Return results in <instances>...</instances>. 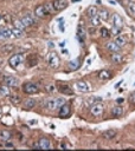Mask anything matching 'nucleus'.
Returning a JSON list of instances; mask_svg holds the SVG:
<instances>
[{
  "label": "nucleus",
  "mask_w": 135,
  "mask_h": 151,
  "mask_svg": "<svg viewBox=\"0 0 135 151\" xmlns=\"http://www.w3.org/2000/svg\"><path fill=\"white\" fill-rule=\"evenodd\" d=\"M65 99L62 98V97H49L44 100V107H46L47 110H51V111H55V110H59L60 106H63L65 104Z\"/></svg>",
  "instance_id": "1"
},
{
  "label": "nucleus",
  "mask_w": 135,
  "mask_h": 151,
  "mask_svg": "<svg viewBox=\"0 0 135 151\" xmlns=\"http://www.w3.org/2000/svg\"><path fill=\"white\" fill-rule=\"evenodd\" d=\"M47 64L51 69H58L59 67V64H60V59H59V56L58 53L56 52H50L47 54Z\"/></svg>",
  "instance_id": "2"
},
{
  "label": "nucleus",
  "mask_w": 135,
  "mask_h": 151,
  "mask_svg": "<svg viewBox=\"0 0 135 151\" xmlns=\"http://www.w3.org/2000/svg\"><path fill=\"white\" fill-rule=\"evenodd\" d=\"M23 90L27 95H34L39 92V86L34 83H25L23 85Z\"/></svg>",
  "instance_id": "3"
},
{
  "label": "nucleus",
  "mask_w": 135,
  "mask_h": 151,
  "mask_svg": "<svg viewBox=\"0 0 135 151\" xmlns=\"http://www.w3.org/2000/svg\"><path fill=\"white\" fill-rule=\"evenodd\" d=\"M75 87L81 92H90L91 89H93L90 83L87 82V80H77L75 83Z\"/></svg>",
  "instance_id": "4"
},
{
  "label": "nucleus",
  "mask_w": 135,
  "mask_h": 151,
  "mask_svg": "<svg viewBox=\"0 0 135 151\" xmlns=\"http://www.w3.org/2000/svg\"><path fill=\"white\" fill-rule=\"evenodd\" d=\"M104 111V105L102 103H94V105L90 109V113L94 117H101Z\"/></svg>",
  "instance_id": "5"
},
{
  "label": "nucleus",
  "mask_w": 135,
  "mask_h": 151,
  "mask_svg": "<svg viewBox=\"0 0 135 151\" xmlns=\"http://www.w3.org/2000/svg\"><path fill=\"white\" fill-rule=\"evenodd\" d=\"M23 60H24V56L21 53H16V54L10 57L8 64H10V66L16 69V67H18V65L20 64V63H23Z\"/></svg>",
  "instance_id": "6"
},
{
  "label": "nucleus",
  "mask_w": 135,
  "mask_h": 151,
  "mask_svg": "<svg viewBox=\"0 0 135 151\" xmlns=\"http://www.w3.org/2000/svg\"><path fill=\"white\" fill-rule=\"evenodd\" d=\"M4 83H5V85H7L10 87L19 86V80L16 77H13V76H6V77H4Z\"/></svg>",
  "instance_id": "7"
},
{
  "label": "nucleus",
  "mask_w": 135,
  "mask_h": 151,
  "mask_svg": "<svg viewBox=\"0 0 135 151\" xmlns=\"http://www.w3.org/2000/svg\"><path fill=\"white\" fill-rule=\"evenodd\" d=\"M52 4L56 11H63L68 7V0H53Z\"/></svg>",
  "instance_id": "8"
},
{
  "label": "nucleus",
  "mask_w": 135,
  "mask_h": 151,
  "mask_svg": "<svg viewBox=\"0 0 135 151\" xmlns=\"http://www.w3.org/2000/svg\"><path fill=\"white\" fill-rule=\"evenodd\" d=\"M14 34L12 30L8 29H0V39H14Z\"/></svg>",
  "instance_id": "9"
},
{
  "label": "nucleus",
  "mask_w": 135,
  "mask_h": 151,
  "mask_svg": "<svg viewBox=\"0 0 135 151\" xmlns=\"http://www.w3.org/2000/svg\"><path fill=\"white\" fill-rule=\"evenodd\" d=\"M112 22H113V26H116V27H120V29L123 27V19H122L121 16H119L117 13H114L112 16Z\"/></svg>",
  "instance_id": "10"
},
{
  "label": "nucleus",
  "mask_w": 135,
  "mask_h": 151,
  "mask_svg": "<svg viewBox=\"0 0 135 151\" xmlns=\"http://www.w3.org/2000/svg\"><path fill=\"white\" fill-rule=\"evenodd\" d=\"M34 14H36L37 18H39V19L45 18V17L49 16V13L45 11V8H44L43 5H39V6H37V7H36V10H34Z\"/></svg>",
  "instance_id": "11"
},
{
  "label": "nucleus",
  "mask_w": 135,
  "mask_h": 151,
  "mask_svg": "<svg viewBox=\"0 0 135 151\" xmlns=\"http://www.w3.org/2000/svg\"><path fill=\"white\" fill-rule=\"evenodd\" d=\"M57 90H58L60 93H63V95H69V96L73 95V91L71 90V87H70L69 85H66V84H59V85L57 86Z\"/></svg>",
  "instance_id": "12"
},
{
  "label": "nucleus",
  "mask_w": 135,
  "mask_h": 151,
  "mask_svg": "<svg viewBox=\"0 0 135 151\" xmlns=\"http://www.w3.org/2000/svg\"><path fill=\"white\" fill-rule=\"evenodd\" d=\"M99 78L101 80H109V79H112L113 78V72L112 71H109V70H102L99 72Z\"/></svg>",
  "instance_id": "13"
},
{
  "label": "nucleus",
  "mask_w": 135,
  "mask_h": 151,
  "mask_svg": "<svg viewBox=\"0 0 135 151\" xmlns=\"http://www.w3.org/2000/svg\"><path fill=\"white\" fill-rule=\"evenodd\" d=\"M85 37H87V32H85V30H84V27L82 26V25H79V26L77 27V39H78V41L81 44L84 43Z\"/></svg>",
  "instance_id": "14"
},
{
  "label": "nucleus",
  "mask_w": 135,
  "mask_h": 151,
  "mask_svg": "<svg viewBox=\"0 0 135 151\" xmlns=\"http://www.w3.org/2000/svg\"><path fill=\"white\" fill-rule=\"evenodd\" d=\"M59 116L62 117V118H66V117H69L70 116V106H69V104H64L63 106H60L59 107Z\"/></svg>",
  "instance_id": "15"
},
{
  "label": "nucleus",
  "mask_w": 135,
  "mask_h": 151,
  "mask_svg": "<svg viewBox=\"0 0 135 151\" xmlns=\"http://www.w3.org/2000/svg\"><path fill=\"white\" fill-rule=\"evenodd\" d=\"M21 21H23L24 25H25V27H27V26H33V25H36V19H34L31 14H26L25 17L21 19Z\"/></svg>",
  "instance_id": "16"
},
{
  "label": "nucleus",
  "mask_w": 135,
  "mask_h": 151,
  "mask_svg": "<svg viewBox=\"0 0 135 151\" xmlns=\"http://www.w3.org/2000/svg\"><path fill=\"white\" fill-rule=\"evenodd\" d=\"M106 48L108 50V51H110V52H120V50H121V47L115 43V41H108L107 44H106Z\"/></svg>",
  "instance_id": "17"
},
{
  "label": "nucleus",
  "mask_w": 135,
  "mask_h": 151,
  "mask_svg": "<svg viewBox=\"0 0 135 151\" xmlns=\"http://www.w3.org/2000/svg\"><path fill=\"white\" fill-rule=\"evenodd\" d=\"M38 143H39V145H40V149H44V150H46V149H51V148H52L50 139H49V138H45V137L40 138V139L38 141Z\"/></svg>",
  "instance_id": "18"
},
{
  "label": "nucleus",
  "mask_w": 135,
  "mask_h": 151,
  "mask_svg": "<svg viewBox=\"0 0 135 151\" xmlns=\"http://www.w3.org/2000/svg\"><path fill=\"white\" fill-rule=\"evenodd\" d=\"M110 60H112L114 64H121L123 61V56L120 54L119 52H113L112 56H110Z\"/></svg>",
  "instance_id": "19"
},
{
  "label": "nucleus",
  "mask_w": 135,
  "mask_h": 151,
  "mask_svg": "<svg viewBox=\"0 0 135 151\" xmlns=\"http://www.w3.org/2000/svg\"><path fill=\"white\" fill-rule=\"evenodd\" d=\"M36 104H37V100L33 99V98H30V99H26L25 102H24L23 107L25 110H31V109H33L36 106Z\"/></svg>",
  "instance_id": "20"
},
{
  "label": "nucleus",
  "mask_w": 135,
  "mask_h": 151,
  "mask_svg": "<svg viewBox=\"0 0 135 151\" xmlns=\"http://www.w3.org/2000/svg\"><path fill=\"white\" fill-rule=\"evenodd\" d=\"M12 137V132L8 130H1L0 131V141L3 142H8Z\"/></svg>",
  "instance_id": "21"
},
{
  "label": "nucleus",
  "mask_w": 135,
  "mask_h": 151,
  "mask_svg": "<svg viewBox=\"0 0 135 151\" xmlns=\"http://www.w3.org/2000/svg\"><path fill=\"white\" fill-rule=\"evenodd\" d=\"M123 113H125V110H123V107H121V106H115V107H113V110H112V116L115 117V118L121 117L122 115H123Z\"/></svg>",
  "instance_id": "22"
},
{
  "label": "nucleus",
  "mask_w": 135,
  "mask_h": 151,
  "mask_svg": "<svg viewBox=\"0 0 135 151\" xmlns=\"http://www.w3.org/2000/svg\"><path fill=\"white\" fill-rule=\"evenodd\" d=\"M115 43H116L120 47H122V46H125V45L127 44V39H126V37H125V35L119 34V35L115 37Z\"/></svg>",
  "instance_id": "23"
},
{
  "label": "nucleus",
  "mask_w": 135,
  "mask_h": 151,
  "mask_svg": "<svg viewBox=\"0 0 135 151\" xmlns=\"http://www.w3.org/2000/svg\"><path fill=\"white\" fill-rule=\"evenodd\" d=\"M44 8H45V11L47 12V13L49 14H52V13H55V12H56V10H55V7H53V4L52 3H45L44 5Z\"/></svg>",
  "instance_id": "24"
},
{
  "label": "nucleus",
  "mask_w": 135,
  "mask_h": 151,
  "mask_svg": "<svg viewBox=\"0 0 135 151\" xmlns=\"http://www.w3.org/2000/svg\"><path fill=\"white\" fill-rule=\"evenodd\" d=\"M45 91L49 93V95H52V93H55L56 91H57V86L55 85V84H46L45 85Z\"/></svg>",
  "instance_id": "25"
},
{
  "label": "nucleus",
  "mask_w": 135,
  "mask_h": 151,
  "mask_svg": "<svg viewBox=\"0 0 135 151\" xmlns=\"http://www.w3.org/2000/svg\"><path fill=\"white\" fill-rule=\"evenodd\" d=\"M97 16H99L101 18L102 21H107L109 19V12L107 10H101L99 11V13H97Z\"/></svg>",
  "instance_id": "26"
},
{
  "label": "nucleus",
  "mask_w": 135,
  "mask_h": 151,
  "mask_svg": "<svg viewBox=\"0 0 135 151\" xmlns=\"http://www.w3.org/2000/svg\"><path fill=\"white\" fill-rule=\"evenodd\" d=\"M10 100H11L12 104L18 105V104H20V102H21V98H20V96H18V95H10Z\"/></svg>",
  "instance_id": "27"
},
{
  "label": "nucleus",
  "mask_w": 135,
  "mask_h": 151,
  "mask_svg": "<svg viewBox=\"0 0 135 151\" xmlns=\"http://www.w3.org/2000/svg\"><path fill=\"white\" fill-rule=\"evenodd\" d=\"M97 13H99V10H97V7H95V6H90V7L87 10V14H88L90 18L97 16Z\"/></svg>",
  "instance_id": "28"
},
{
  "label": "nucleus",
  "mask_w": 135,
  "mask_h": 151,
  "mask_svg": "<svg viewBox=\"0 0 135 151\" xmlns=\"http://www.w3.org/2000/svg\"><path fill=\"white\" fill-rule=\"evenodd\" d=\"M116 136V131L115 130H108L103 133V137L106 139H113V138Z\"/></svg>",
  "instance_id": "29"
},
{
  "label": "nucleus",
  "mask_w": 135,
  "mask_h": 151,
  "mask_svg": "<svg viewBox=\"0 0 135 151\" xmlns=\"http://www.w3.org/2000/svg\"><path fill=\"white\" fill-rule=\"evenodd\" d=\"M0 95L1 96H10L11 95V91H10V86L7 85H3L1 87H0Z\"/></svg>",
  "instance_id": "30"
},
{
  "label": "nucleus",
  "mask_w": 135,
  "mask_h": 151,
  "mask_svg": "<svg viewBox=\"0 0 135 151\" xmlns=\"http://www.w3.org/2000/svg\"><path fill=\"white\" fill-rule=\"evenodd\" d=\"M13 25H14L16 29H19V30H21V31L25 30V25L23 24V21H21L20 19H14V20H13Z\"/></svg>",
  "instance_id": "31"
},
{
  "label": "nucleus",
  "mask_w": 135,
  "mask_h": 151,
  "mask_svg": "<svg viewBox=\"0 0 135 151\" xmlns=\"http://www.w3.org/2000/svg\"><path fill=\"white\" fill-rule=\"evenodd\" d=\"M37 58H36V56H31V57H29V59H27V65H29V67H33V66H36L37 65Z\"/></svg>",
  "instance_id": "32"
},
{
  "label": "nucleus",
  "mask_w": 135,
  "mask_h": 151,
  "mask_svg": "<svg viewBox=\"0 0 135 151\" xmlns=\"http://www.w3.org/2000/svg\"><path fill=\"white\" fill-rule=\"evenodd\" d=\"M90 21H91V24L94 25V26H100V25H101V22H102L101 18H100L99 16H95V17H91Z\"/></svg>",
  "instance_id": "33"
},
{
  "label": "nucleus",
  "mask_w": 135,
  "mask_h": 151,
  "mask_svg": "<svg viewBox=\"0 0 135 151\" xmlns=\"http://www.w3.org/2000/svg\"><path fill=\"white\" fill-rule=\"evenodd\" d=\"M1 50H3V52H5V53H10V52H12L14 50V46L11 45V44H6V45H4L1 47Z\"/></svg>",
  "instance_id": "34"
},
{
  "label": "nucleus",
  "mask_w": 135,
  "mask_h": 151,
  "mask_svg": "<svg viewBox=\"0 0 135 151\" xmlns=\"http://www.w3.org/2000/svg\"><path fill=\"white\" fill-rule=\"evenodd\" d=\"M100 33H101V37L104 38V39H108V38L110 37V32H109V30L106 29V27H102V29L100 30Z\"/></svg>",
  "instance_id": "35"
},
{
  "label": "nucleus",
  "mask_w": 135,
  "mask_h": 151,
  "mask_svg": "<svg viewBox=\"0 0 135 151\" xmlns=\"http://www.w3.org/2000/svg\"><path fill=\"white\" fill-rule=\"evenodd\" d=\"M12 32H13V34H14L16 38H21V37H23V31L19 30V29L13 27V29H12Z\"/></svg>",
  "instance_id": "36"
},
{
  "label": "nucleus",
  "mask_w": 135,
  "mask_h": 151,
  "mask_svg": "<svg viewBox=\"0 0 135 151\" xmlns=\"http://www.w3.org/2000/svg\"><path fill=\"white\" fill-rule=\"evenodd\" d=\"M69 66H70V69H71V70H77V69L79 67V63H78V60L71 61L70 64H69Z\"/></svg>",
  "instance_id": "37"
},
{
  "label": "nucleus",
  "mask_w": 135,
  "mask_h": 151,
  "mask_svg": "<svg viewBox=\"0 0 135 151\" xmlns=\"http://www.w3.org/2000/svg\"><path fill=\"white\" fill-rule=\"evenodd\" d=\"M128 11L132 16H135V3H130L128 5Z\"/></svg>",
  "instance_id": "38"
},
{
  "label": "nucleus",
  "mask_w": 135,
  "mask_h": 151,
  "mask_svg": "<svg viewBox=\"0 0 135 151\" xmlns=\"http://www.w3.org/2000/svg\"><path fill=\"white\" fill-rule=\"evenodd\" d=\"M121 31H122V29H120V27H116V26H113V29H112V33L116 37V35H119L120 33H121Z\"/></svg>",
  "instance_id": "39"
},
{
  "label": "nucleus",
  "mask_w": 135,
  "mask_h": 151,
  "mask_svg": "<svg viewBox=\"0 0 135 151\" xmlns=\"http://www.w3.org/2000/svg\"><path fill=\"white\" fill-rule=\"evenodd\" d=\"M128 100H129V103H130V104H135V91H133V92L129 95Z\"/></svg>",
  "instance_id": "40"
},
{
  "label": "nucleus",
  "mask_w": 135,
  "mask_h": 151,
  "mask_svg": "<svg viewBox=\"0 0 135 151\" xmlns=\"http://www.w3.org/2000/svg\"><path fill=\"white\" fill-rule=\"evenodd\" d=\"M6 148H7V149H14V145L12 144V143H8V142H6Z\"/></svg>",
  "instance_id": "41"
},
{
  "label": "nucleus",
  "mask_w": 135,
  "mask_h": 151,
  "mask_svg": "<svg viewBox=\"0 0 135 151\" xmlns=\"http://www.w3.org/2000/svg\"><path fill=\"white\" fill-rule=\"evenodd\" d=\"M5 20H4V17H3V14L0 13V25H5Z\"/></svg>",
  "instance_id": "42"
},
{
  "label": "nucleus",
  "mask_w": 135,
  "mask_h": 151,
  "mask_svg": "<svg viewBox=\"0 0 135 151\" xmlns=\"http://www.w3.org/2000/svg\"><path fill=\"white\" fill-rule=\"evenodd\" d=\"M89 32H90L91 34H94V33H95V30H94V27H91V29L89 30Z\"/></svg>",
  "instance_id": "43"
},
{
  "label": "nucleus",
  "mask_w": 135,
  "mask_h": 151,
  "mask_svg": "<svg viewBox=\"0 0 135 151\" xmlns=\"http://www.w3.org/2000/svg\"><path fill=\"white\" fill-rule=\"evenodd\" d=\"M121 83H122V80H120V82H119V83H117V84L115 85V87H116V89H117V87H119V86L121 85Z\"/></svg>",
  "instance_id": "44"
},
{
  "label": "nucleus",
  "mask_w": 135,
  "mask_h": 151,
  "mask_svg": "<svg viewBox=\"0 0 135 151\" xmlns=\"http://www.w3.org/2000/svg\"><path fill=\"white\" fill-rule=\"evenodd\" d=\"M116 102H117V103H122V102H123V99H122V98H119Z\"/></svg>",
  "instance_id": "45"
},
{
  "label": "nucleus",
  "mask_w": 135,
  "mask_h": 151,
  "mask_svg": "<svg viewBox=\"0 0 135 151\" xmlns=\"http://www.w3.org/2000/svg\"><path fill=\"white\" fill-rule=\"evenodd\" d=\"M36 123H37L36 120H30V124H36Z\"/></svg>",
  "instance_id": "46"
},
{
  "label": "nucleus",
  "mask_w": 135,
  "mask_h": 151,
  "mask_svg": "<svg viewBox=\"0 0 135 151\" xmlns=\"http://www.w3.org/2000/svg\"><path fill=\"white\" fill-rule=\"evenodd\" d=\"M49 46H50V47H53V44L50 41V43H49Z\"/></svg>",
  "instance_id": "47"
},
{
  "label": "nucleus",
  "mask_w": 135,
  "mask_h": 151,
  "mask_svg": "<svg viewBox=\"0 0 135 151\" xmlns=\"http://www.w3.org/2000/svg\"><path fill=\"white\" fill-rule=\"evenodd\" d=\"M72 1H81V0H72Z\"/></svg>",
  "instance_id": "48"
}]
</instances>
